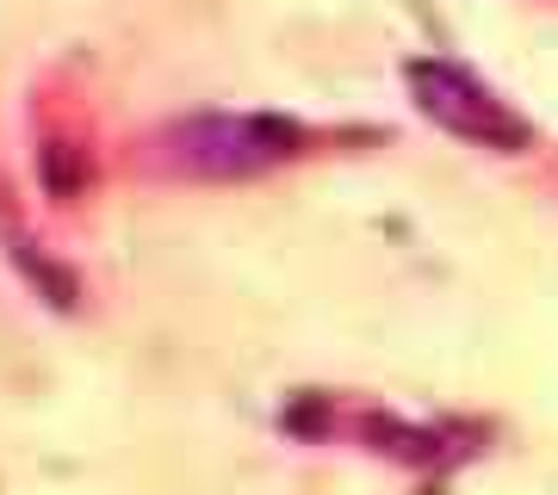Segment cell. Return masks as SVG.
I'll return each mask as SVG.
<instances>
[{
    "instance_id": "cell-1",
    "label": "cell",
    "mask_w": 558,
    "mask_h": 495,
    "mask_svg": "<svg viewBox=\"0 0 558 495\" xmlns=\"http://www.w3.org/2000/svg\"><path fill=\"white\" fill-rule=\"evenodd\" d=\"M156 149L186 180H248L299 156L304 131L292 119H267V112H223V119L211 112V119H186L161 131Z\"/></svg>"
},
{
    "instance_id": "cell-3",
    "label": "cell",
    "mask_w": 558,
    "mask_h": 495,
    "mask_svg": "<svg viewBox=\"0 0 558 495\" xmlns=\"http://www.w3.org/2000/svg\"><path fill=\"white\" fill-rule=\"evenodd\" d=\"M38 161H44V186H50L57 198H75L81 186H87V161H81L69 143H44Z\"/></svg>"
},
{
    "instance_id": "cell-2",
    "label": "cell",
    "mask_w": 558,
    "mask_h": 495,
    "mask_svg": "<svg viewBox=\"0 0 558 495\" xmlns=\"http://www.w3.org/2000/svg\"><path fill=\"white\" fill-rule=\"evenodd\" d=\"M403 81H410V94H416L422 119H435L440 131H453V137L472 143V149L515 156V149H527V143H534V131H527V119H521L515 106H509V99H497L478 75L453 69V62L422 57V62H410V69H403Z\"/></svg>"
}]
</instances>
